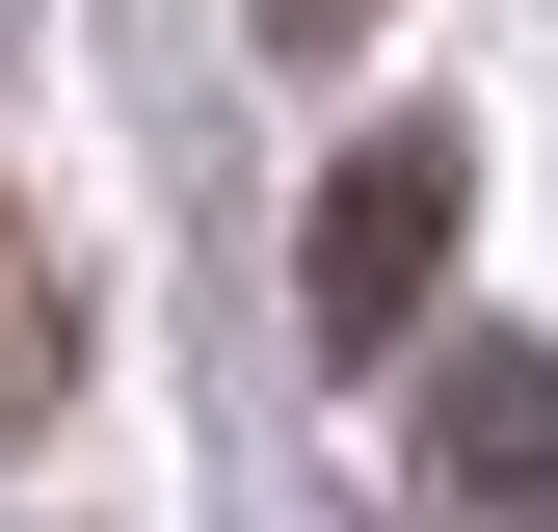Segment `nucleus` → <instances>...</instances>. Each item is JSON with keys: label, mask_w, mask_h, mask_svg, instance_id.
I'll return each instance as SVG.
<instances>
[{"label": "nucleus", "mask_w": 558, "mask_h": 532, "mask_svg": "<svg viewBox=\"0 0 558 532\" xmlns=\"http://www.w3.org/2000/svg\"><path fill=\"white\" fill-rule=\"evenodd\" d=\"M426 480L478 532H558V347H426Z\"/></svg>", "instance_id": "2"}, {"label": "nucleus", "mask_w": 558, "mask_h": 532, "mask_svg": "<svg viewBox=\"0 0 558 532\" xmlns=\"http://www.w3.org/2000/svg\"><path fill=\"white\" fill-rule=\"evenodd\" d=\"M53 373H81V293H53V240L0 214V426H53Z\"/></svg>", "instance_id": "3"}, {"label": "nucleus", "mask_w": 558, "mask_h": 532, "mask_svg": "<svg viewBox=\"0 0 558 532\" xmlns=\"http://www.w3.org/2000/svg\"><path fill=\"white\" fill-rule=\"evenodd\" d=\"M452 214H478V160H452V133H373V160L319 186V240H293V319H319L345 373H399V319H426Z\"/></svg>", "instance_id": "1"}, {"label": "nucleus", "mask_w": 558, "mask_h": 532, "mask_svg": "<svg viewBox=\"0 0 558 532\" xmlns=\"http://www.w3.org/2000/svg\"><path fill=\"white\" fill-rule=\"evenodd\" d=\"M345 27H373V0H266V53H345Z\"/></svg>", "instance_id": "4"}]
</instances>
